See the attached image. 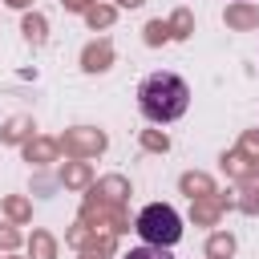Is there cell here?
I'll return each instance as SVG.
<instances>
[{
    "label": "cell",
    "mask_w": 259,
    "mask_h": 259,
    "mask_svg": "<svg viewBox=\"0 0 259 259\" xmlns=\"http://www.w3.org/2000/svg\"><path fill=\"white\" fill-rule=\"evenodd\" d=\"M186 105H190V89L178 73H150L138 85V109L150 121H174L186 113Z\"/></svg>",
    "instance_id": "obj_1"
},
{
    "label": "cell",
    "mask_w": 259,
    "mask_h": 259,
    "mask_svg": "<svg viewBox=\"0 0 259 259\" xmlns=\"http://www.w3.org/2000/svg\"><path fill=\"white\" fill-rule=\"evenodd\" d=\"M134 231L142 235V243L174 247V243L182 239V219H178V210H174V206H166V202H150V206L138 214Z\"/></svg>",
    "instance_id": "obj_2"
},
{
    "label": "cell",
    "mask_w": 259,
    "mask_h": 259,
    "mask_svg": "<svg viewBox=\"0 0 259 259\" xmlns=\"http://www.w3.org/2000/svg\"><path fill=\"white\" fill-rule=\"evenodd\" d=\"M121 259H174V255H170V247H154V243H146V247H130Z\"/></svg>",
    "instance_id": "obj_3"
},
{
    "label": "cell",
    "mask_w": 259,
    "mask_h": 259,
    "mask_svg": "<svg viewBox=\"0 0 259 259\" xmlns=\"http://www.w3.org/2000/svg\"><path fill=\"white\" fill-rule=\"evenodd\" d=\"M24 32H28L32 40H40V20H28V24H24Z\"/></svg>",
    "instance_id": "obj_4"
},
{
    "label": "cell",
    "mask_w": 259,
    "mask_h": 259,
    "mask_svg": "<svg viewBox=\"0 0 259 259\" xmlns=\"http://www.w3.org/2000/svg\"><path fill=\"white\" fill-rule=\"evenodd\" d=\"M210 251H214V255H223V251H231V239H214V243H210Z\"/></svg>",
    "instance_id": "obj_5"
},
{
    "label": "cell",
    "mask_w": 259,
    "mask_h": 259,
    "mask_svg": "<svg viewBox=\"0 0 259 259\" xmlns=\"http://www.w3.org/2000/svg\"><path fill=\"white\" fill-rule=\"evenodd\" d=\"M8 4H16V8H24V4H28V0H8Z\"/></svg>",
    "instance_id": "obj_6"
}]
</instances>
